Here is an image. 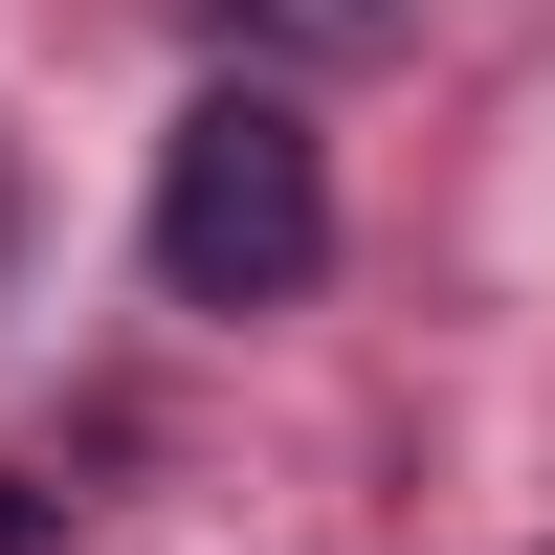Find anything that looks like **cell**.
<instances>
[{
  "instance_id": "6da1fadb",
  "label": "cell",
  "mask_w": 555,
  "mask_h": 555,
  "mask_svg": "<svg viewBox=\"0 0 555 555\" xmlns=\"http://www.w3.org/2000/svg\"><path fill=\"white\" fill-rule=\"evenodd\" d=\"M334 267V156H311L289 89H201L156 133V289L178 311H289Z\"/></svg>"
},
{
  "instance_id": "7a4b0ae2",
  "label": "cell",
  "mask_w": 555,
  "mask_h": 555,
  "mask_svg": "<svg viewBox=\"0 0 555 555\" xmlns=\"http://www.w3.org/2000/svg\"><path fill=\"white\" fill-rule=\"evenodd\" d=\"M289 23H311V44H378V23H400V0H289Z\"/></svg>"
},
{
  "instance_id": "3957f363",
  "label": "cell",
  "mask_w": 555,
  "mask_h": 555,
  "mask_svg": "<svg viewBox=\"0 0 555 555\" xmlns=\"http://www.w3.org/2000/svg\"><path fill=\"white\" fill-rule=\"evenodd\" d=\"M0 555H44V489H0Z\"/></svg>"
},
{
  "instance_id": "277c9868",
  "label": "cell",
  "mask_w": 555,
  "mask_h": 555,
  "mask_svg": "<svg viewBox=\"0 0 555 555\" xmlns=\"http://www.w3.org/2000/svg\"><path fill=\"white\" fill-rule=\"evenodd\" d=\"M0 222H23V156H0Z\"/></svg>"
}]
</instances>
